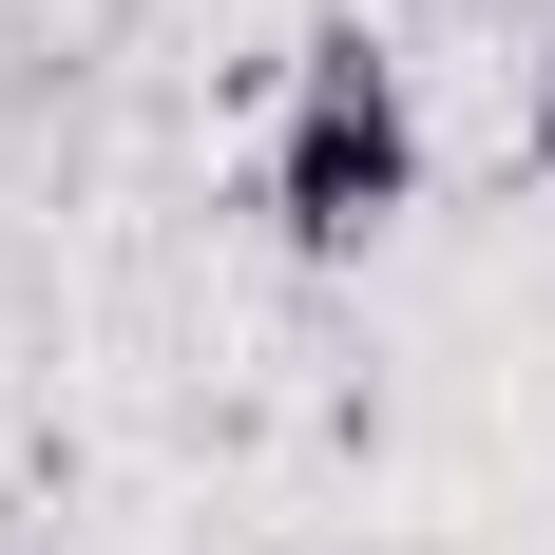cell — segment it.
<instances>
[{
  "instance_id": "6da1fadb",
  "label": "cell",
  "mask_w": 555,
  "mask_h": 555,
  "mask_svg": "<svg viewBox=\"0 0 555 555\" xmlns=\"http://www.w3.org/2000/svg\"><path fill=\"white\" fill-rule=\"evenodd\" d=\"M402 211H422V96H402L384 20H326L287 77V134H269V230L307 269H364Z\"/></svg>"
},
{
  "instance_id": "7a4b0ae2",
  "label": "cell",
  "mask_w": 555,
  "mask_h": 555,
  "mask_svg": "<svg viewBox=\"0 0 555 555\" xmlns=\"http://www.w3.org/2000/svg\"><path fill=\"white\" fill-rule=\"evenodd\" d=\"M517 134H537V172H555V57H537V115H517Z\"/></svg>"
}]
</instances>
